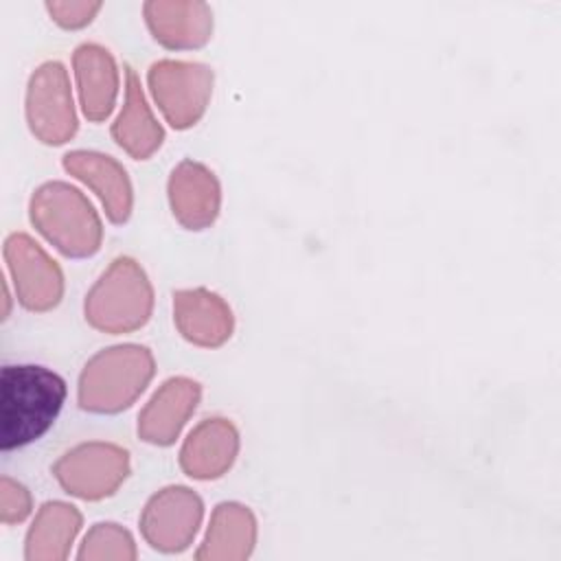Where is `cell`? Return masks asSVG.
Wrapping results in <instances>:
<instances>
[{"label":"cell","instance_id":"obj_17","mask_svg":"<svg viewBox=\"0 0 561 561\" xmlns=\"http://www.w3.org/2000/svg\"><path fill=\"white\" fill-rule=\"evenodd\" d=\"M125 105L112 125V136L131 158L145 160L162 145L164 131L145 101L138 75L125 68Z\"/></svg>","mask_w":561,"mask_h":561},{"label":"cell","instance_id":"obj_12","mask_svg":"<svg viewBox=\"0 0 561 561\" xmlns=\"http://www.w3.org/2000/svg\"><path fill=\"white\" fill-rule=\"evenodd\" d=\"M64 169L101 197L110 221H127L131 213V184L114 158L96 151H70L64 156Z\"/></svg>","mask_w":561,"mask_h":561},{"label":"cell","instance_id":"obj_6","mask_svg":"<svg viewBox=\"0 0 561 561\" xmlns=\"http://www.w3.org/2000/svg\"><path fill=\"white\" fill-rule=\"evenodd\" d=\"M26 121L35 138L46 145H61L77 131L70 81L59 61L42 64L28 79Z\"/></svg>","mask_w":561,"mask_h":561},{"label":"cell","instance_id":"obj_18","mask_svg":"<svg viewBox=\"0 0 561 561\" xmlns=\"http://www.w3.org/2000/svg\"><path fill=\"white\" fill-rule=\"evenodd\" d=\"M256 539V524L252 513L234 502H224L215 508L206 539L195 559H245Z\"/></svg>","mask_w":561,"mask_h":561},{"label":"cell","instance_id":"obj_1","mask_svg":"<svg viewBox=\"0 0 561 561\" xmlns=\"http://www.w3.org/2000/svg\"><path fill=\"white\" fill-rule=\"evenodd\" d=\"M66 381L35 364L4 366L0 373V447L4 451L37 440L57 419Z\"/></svg>","mask_w":561,"mask_h":561},{"label":"cell","instance_id":"obj_2","mask_svg":"<svg viewBox=\"0 0 561 561\" xmlns=\"http://www.w3.org/2000/svg\"><path fill=\"white\" fill-rule=\"evenodd\" d=\"M33 226L66 256H90L101 245V221L88 197L66 184L48 182L31 197Z\"/></svg>","mask_w":561,"mask_h":561},{"label":"cell","instance_id":"obj_5","mask_svg":"<svg viewBox=\"0 0 561 561\" xmlns=\"http://www.w3.org/2000/svg\"><path fill=\"white\" fill-rule=\"evenodd\" d=\"M149 88L164 118L175 129L199 121L213 90V72L191 61H158L149 68Z\"/></svg>","mask_w":561,"mask_h":561},{"label":"cell","instance_id":"obj_15","mask_svg":"<svg viewBox=\"0 0 561 561\" xmlns=\"http://www.w3.org/2000/svg\"><path fill=\"white\" fill-rule=\"evenodd\" d=\"M147 24L167 48L202 46L213 31L210 9L202 2H147Z\"/></svg>","mask_w":561,"mask_h":561},{"label":"cell","instance_id":"obj_16","mask_svg":"<svg viewBox=\"0 0 561 561\" xmlns=\"http://www.w3.org/2000/svg\"><path fill=\"white\" fill-rule=\"evenodd\" d=\"M75 75L83 114L94 123L107 118L118 90V72L112 55L96 44H81L75 50Z\"/></svg>","mask_w":561,"mask_h":561},{"label":"cell","instance_id":"obj_21","mask_svg":"<svg viewBox=\"0 0 561 561\" xmlns=\"http://www.w3.org/2000/svg\"><path fill=\"white\" fill-rule=\"evenodd\" d=\"M31 513V495L28 491L11 480L9 476H2L0 480V519L2 524H20Z\"/></svg>","mask_w":561,"mask_h":561},{"label":"cell","instance_id":"obj_22","mask_svg":"<svg viewBox=\"0 0 561 561\" xmlns=\"http://www.w3.org/2000/svg\"><path fill=\"white\" fill-rule=\"evenodd\" d=\"M53 20L66 28H79L92 20V15L101 9L99 2H48Z\"/></svg>","mask_w":561,"mask_h":561},{"label":"cell","instance_id":"obj_10","mask_svg":"<svg viewBox=\"0 0 561 561\" xmlns=\"http://www.w3.org/2000/svg\"><path fill=\"white\" fill-rule=\"evenodd\" d=\"M169 199L175 219L188 230L210 226L219 213V182L199 162H180L169 180Z\"/></svg>","mask_w":561,"mask_h":561},{"label":"cell","instance_id":"obj_4","mask_svg":"<svg viewBox=\"0 0 561 561\" xmlns=\"http://www.w3.org/2000/svg\"><path fill=\"white\" fill-rule=\"evenodd\" d=\"M151 285L142 267L127 256L116 259L85 298V320L107 333H127L149 320Z\"/></svg>","mask_w":561,"mask_h":561},{"label":"cell","instance_id":"obj_14","mask_svg":"<svg viewBox=\"0 0 561 561\" xmlns=\"http://www.w3.org/2000/svg\"><path fill=\"white\" fill-rule=\"evenodd\" d=\"M180 333L199 346H219L232 333L230 307L208 289H186L173 296Z\"/></svg>","mask_w":561,"mask_h":561},{"label":"cell","instance_id":"obj_9","mask_svg":"<svg viewBox=\"0 0 561 561\" xmlns=\"http://www.w3.org/2000/svg\"><path fill=\"white\" fill-rule=\"evenodd\" d=\"M202 500L186 486H169L156 493L142 511L140 530L162 552H180L193 541L202 522Z\"/></svg>","mask_w":561,"mask_h":561},{"label":"cell","instance_id":"obj_13","mask_svg":"<svg viewBox=\"0 0 561 561\" xmlns=\"http://www.w3.org/2000/svg\"><path fill=\"white\" fill-rule=\"evenodd\" d=\"M237 447L239 436L232 423L226 419H208L188 434L180 451V465L191 478H219L230 469Z\"/></svg>","mask_w":561,"mask_h":561},{"label":"cell","instance_id":"obj_8","mask_svg":"<svg viewBox=\"0 0 561 561\" xmlns=\"http://www.w3.org/2000/svg\"><path fill=\"white\" fill-rule=\"evenodd\" d=\"M4 261L15 285L18 300L31 311L53 309L64 291V276L57 263L24 232L4 241Z\"/></svg>","mask_w":561,"mask_h":561},{"label":"cell","instance_id":"obj_3","mask_svg":"<svg viewBox=\"0 0 561 561\" xmlns=\"http://www.w3.org/2000/svg\"><path fill=\"white\" fill-rule=\"evenodd\" d=\"M153 357L145 346L123 344L94 355L79 379V405L90 412H118L145 390Z\"/></svg>","mask_w":561,"mask_h":561},{"label":"cell","instance_id":"obj_7","mask_svg":"<svg viewBox=\"0 0 561 561\" xmlns=\"http://www.w3.org/2000/svg\"><path fill=\"white\" fill-rule=\"evenodd\" d=\"M129 471L127 451L107 443L79 445L64 454L53 473L59 484L77 497L101 500L116 491Z\"/></svg>","mask_w":561,"mask_h":561},{"label":"cell","instance_id":"obj_11","mask_svg":"<svg viewBox=\"0 0 561 561\" xmlns=\"http://www.w3.org/2000/svg\"><path fill=\"white\" fill-rule=\"evenodd\" d=\"M199 401V383L173 377L160 386L138 416V434L153 445H171Z\"/></svg>","mask_w":561,"mask_h":561},{"label":"cell","instance_id":"obj_20","mask_svg":"<svg viewBox=\"0 0 561 561\" xmlns=\"http://www.w3.org/2000/svg\"><path fill=\"white\" fill-rule=\"evenodd\" d=\"M79 559H136L134 539L116 524H96L85 535Z\"/></svg>","mask_w":561,"mask_h":561},{"label":"cell","instance_id":"obj_19","mask_svg":"<svg viewBox=\"0 0 561 561\" xmlns=\"http://www.w3.org/2000/svg\"><path fill=\"white\" fill-rule=\"evenodd\" d=\"M81 515L64 502H46L35 515L26 535L24 557L28 561H61L68 557L70 543L79 533Z\"/></svg>","mask_w":561,"mask_h":561}]
</instances>
